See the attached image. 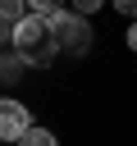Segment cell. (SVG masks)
Returning <instances> with one entry per match:
<instances>
[{
	"instance_id": "obj_9",
	"label": "cell",
	"mask_w": 137,
	"mask_h": 146,
	"mask_svg": "<svg viewBox=\"0 0 137 146\" xmlns=\"http://www.w3.org/2000/svg\"><path fill=\"white\" fill-rule=\"evenodd\" d=\"M119 14H128V18H137V0H110Z\"/></svg>"
},
{
	"instance_id": "obj_1",
	"label": "cell",
	"mask_w": 137,
	"mask_h": 146,
	"mask_svg": "<svg viewBox=\"0 0 137 146\" xmlns=\"http://www.w3.org/2000/svg\"><path fill=\"white\" fill-rule=\"evenodd\" d=\"M14 50L27 59V64H37V68H46L55 55H59V46H55V32H50V18L46 14H23L18 23H14Z\"/></svg>"
},
{
	"instance_id": "obj_7",
	"label": "cell",
	"mask_w": 137,
	"mask_h": 146,
	"mask_svg": "<svg viewBox=\"0 0 137 146\" xmlns=\"http://www.w3.org/2000/svg\"><path fill=\"white\" fill-rule=\"evenodd\" d=\"M59 5H64V0H27V9H32V14H46V18H50Z\"/></svg>"
},
{
	"instance_id": "obj_10",
	"label": "cell",
	"mask_w": 137,
	"mask_h": 146,
	"mask_svg": "<svg viewBox=\"0 0 137 146\" xmlns=\"http://www.w3.org/2000/svg\"><path fill=\"white\" fill-rule=\"evenodd\" d=\"M128 46H132V50H137V23H132V27H128Z\"/></svg>"
},
{
	"instance_id": "obj_8",
	"label": "cell",
	"mask_w": 137,
	"mask_h": 146,
	"mask_svg": "<svg viewBox=\"0 0 137 146\" xmlns=\"http://www.w3.org/2000/svg\"><path fill=\"white\" fill-rule=\"evenodd\" d=\"M100 5H105V0H73V9H78V14H96Z\"/></svg>"
},
{
	"instance_id": "obj_4",
	"label": "cell",
	"mask_w": 137,
	"mask_h": 146,
	"mask_svg": "<svg viewBox=\"0 0 137 146\" xmlns=\"http://www.w3.org/2000/svg\"><path fill=\"white\" fill-rule=\"evenodd\" d=\"M18 146H59V141H55V132H46V128H37V123H32V128L18 137Z\"/></svg>"
},
{
	"instance_id": "obj_3",
	"label": "cell",
	"mask_w": 137,
	"mask_h": 146,
	"mask_svg": "<svg viewBox=\"0 0 137 146\" xmlns=\"http://www.w3.org/2000/svg\"><path fill=\"white\" fill-rule=\"evenodd\" d=\"M32 128V114H27V105H18V100H0V141H18L23 132Z\"/></svg>"
},
{
	"instance_id": "obj_2",
	"label": "cell",
	"mask_w": 137,
	"mask_h": 146,
	"mask_svg": "<svg viewBox=\"0 0 137 146\" xmlns=\"http://www.w3.org/2000/svg\"><path fill=\"white\" fill-rule=\"evenodd\" d=\"M50 32H55L59 55H87L91 50V23L78 9H55L50 14Z\"/></svg>"
},
{
	"instance_id": "obj_5",
	"label": "cell",
	"mask_w": 137,
	"mask_h": 146,
	"mask_svg": "<svg viewBox=\"0 0 137 146\" xmlns=\"http://www.w3.org/2000/svg\"><path fill=\"white\" fill-rule=\"evenodd\" d=\"M23 64H27V59H23L18 50H14L9 59H0V78H5V82H18V73H23Z\"/></svg>"
},
{
	"instance_id": "obj_6",
	"label": "cell",
	"mask_w": 137,
	"mask_h": 146,
	"mask_svg": "<svg viewBox=\"0 0 137 146\" xmlns=\"http://www.w3.org/2000/svg\"><path fill=\"white\" fill-rule=\"evenodd\" d=\"M23 14H32L27 0H0V18H5V23H18Z\"/></svg>"
}]
</instances>
